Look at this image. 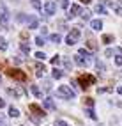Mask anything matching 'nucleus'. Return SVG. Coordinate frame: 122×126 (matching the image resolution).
I'll list each match as a JSON object with an SVG mask.
<instances>
[{
    "label": "nucleus",
    "mask_w": 122,
    "mask_h": 126,
    "mask_svg": "<svg viewBox=\"0 0 122 126\" xmlns=\"http://www.w3.org/2000/svg\"><path fill=\"white\" fill-rule=\"evenodd\" d=\"M9 18H11L9 11L5 9V5H2V7H0V27H2V29L9 27Z\"/></svg>",
    "instance_id": "obj_3"
},
{
    "label": "nucleus",
    "mask_w": 122,
    "mask_h": 126,
    "mask_svg": "<svg viewBox=\"0 0 122 126\" xmlns=\"http://www.w3.org/2000/svg\"><path fill=\"white\" fill-rule=\"evenodd\" d=\"M104 55H106V57H111V55H113V50H111V48H108L106 52H104Z\"/></svg>",
    "instance_id": "obj_39"
},
{
    "label": "nucleus",
    "mask_w": 122,
    "mask_h": 126,
    "mask_svg": "<svg viewBox=\"0 0 122 126\" xmlns=\"http://www.w3.org/2000/svg\"><path fill=\"white\" fill-rule=\"evenodd\" d=\"M0 124H2V123H0Z\"/></svg>",
    "instance_id": "obj_47"
},
{
    "label": "nucleus",
    "mask_w": 122,
    "mask_h": 126,
    "mask_svg": "<svg viewBox=\"0 0 122 126\" xmlns=\"http://www.w3.org/2000/svg\"><path fill=\"white\" fill-rule=\"evenodd\" d=\"M60 5L64 7V9H69V7H71L69 5V0H60Z\"/></svg>",
    "instance_id": "obj_33"
},
{
    "label": "nucleus",
    "mask_w": 122,
    "mask_h": 126,
    "mask_svg": "<svg viewBox=\"0 0 122 126\" xmlns=\"http://www.w3.org/2000/svg\"><path fill=\"white\" fill-rule=\"evenodd\" d=\"M78 82H80V85L83 89H87V87H90V85L96 83V77H92V75H81L78 78Z\"/></svg>",
    "instance_id": "obj_2"
},
{
    "label": "nucleus",
    "mask_w": 122,
    "mask_h": 126,
    "mask_svg": "<svg viewBox=\"0 0 122 126\" xmlns=\"http://www.w3.org/2000/svg\"><path fill=\"white\" fill-rule=\"evenodd\" d=\"M74 62H76L78 66H87V64H88V59H87V57L83 59V55L76 53V55H74Z\"/></svg>",
    "instance_id": "obj_9"
},
{
    "label": "nucleus",
    "mask_w": 122,
    "mask_h": 126,
    "mask_svg": "<svg viewBox=\"0 0 122 126\" xmlns=\"http://www.w3.org/2000/svg\"><path fill=\"white\" fill-rule=\"evenodd\" d=\"M32 5H34L36 9H41V2L39 0H32Z\"/></svg>",
    "instance_id": "obj_37"
},
{
    "label": "nucleus",
    "mask_w": 122,
    "mask_h": 126,
    "mask_svg": "<svg viewBox=\"0 0 122 126\" xmlns=\"http://www.w3.org/2000/svg\"><path fill=\"white\" fill-rule=\"evenodd\" d=\"M30 89H32V92H34L37 98H43V92H41V89H39L37 85H30Z\"/></svg>",
    "instance_id": "obj_15"
},
{
    "label": "nucleus",
    "mask_w": 122,
    "mask_h": 126,
    "mask_svg": "<svg viewBox=\"0 0 122 126\" xmlns=\"http://www.w3.org/2000/svg\"><path fill=\"white\" fill-rule=\"evenodd\" d=\"M7 75H9L11 78L18 80V82H25V80H27V75L23 73L21 69H9V71H7Z\"/></svg>",
    "instance_id": "obj_4"
},
{
    "label": "nucleus",
    "mask_w": 122,
    "mask_h": 126,
    "mask_svg": "<svg viewBox=\"0 0 122 126\" xmlns=\"http://www.w3.org/2000/svg\"><path fill=\"white\" fill-rule=\"evenodd\" d=\"M43 105H44V108H48V110H57V107H55V103H53V99H50V98L43 99Z\"/></svg>",
    "instance_id": "obj_11"
},
{
    "label": "nucleus",
    "mask_w": 122,
    "mask_h": 126,
    "mask_svg": "<svg viewBox=\"0 0 122 126\" xmlns=\"http://www.w3.org/2000/svg\"><path fill=\"white\" fill-rule=\"evenodd\" d=\"M96 13H97V14H106V9H104V4H97V5H96Z\"/></svg>",
    "instance_id": "obj_14"
},
{
    "label": "nucleus",
    "mask_w": 122,
    "mask_h": 126,
    "mask_svg": "<svg viewBox=\"0 0 122 126\" xmlns=\"http://www.w3.org/2000/svg\"><path fill=\"white\" fill-rule=\"evenodd\" d=\"M81 20H90V13H88V11H81Z\"/></svg>",
    "instance_id": "obj_29"
},
{
    "label": "nucleus",
    "mask_w": 122,
    "mask_h": 126,
    "mask_svg": "<svg viewBox=\"0 0 122 126\" xmlns=\"http://www.w3.org/2000/svg\"><path fill=\"white\" fill-rule=\"evenodd\" d=\"M41 34H43V37H44V36H48V29H46V27H43V29H41Z\"/></svg>",
    "instance_id": "obj_40"
},
{
    "label": "nucleus",
    "mask_w": 122,
    "mask_h": 126,
    "mask_svg": "<svg viewBox=\"0 0 122 126\" xmlns=\"http://www.w3.org/2000/svg\"><path fill=\"white\" fill-rule=\"evenodd\" d=\"M69 34H71L73 37H76V39H78V37H80V29H78V27H74V29H71V32H69Z\"/></svg>",
    "instance_id": "obj_22"
},
{
    "label": "nucleus",
    "mask_w": 122,
    "mask_h": 126,
    "mask_svg": "<svg viewBox=\"0 0 122 126\" xmlns=\"http://www.w3.org/2000/svg\"><path fill=\"white\" fill-rule=\"evenodd\" d=\"M59 62H60V57H59V55H55V57H51V64H53V66H57Z\"/></svg>",
    "instance_id": "obj_35"
},
{
    "label": "nucleus",
    "mask_w": 122,
    "mask_h": 126,
    "mask_svg": "<svg viewBox=\"0 0 122 126\" xmlns=\"http://www.w3.org/2000/svg\"><path fill=\"white\" fill-rule=\"evenodd\" d=\"M9 115L11 117H20V110L14 108V107H9Z\"/></svg>",
    "instance_id": "obj_17"
},
{
    "label": "nucleus",
    "mask_w": 122,
    "mask_h": 126,
    "mask_svg": "<svg viewBox=\"0 0 122 126\" xmlns=\"http://www.w3.org/2000/svg\"><path fill=\"white\" fill-rule=\"evenodd\" d=\"M78 14H81V7L78 4H71V7L67 9V18H74Z\"/></svg>",
    "instance_id": "obj_6"
},
{
    "label": "nucleus",
    "mask_w": 122,
    "mask_h": 126,
    "mask_svg": "<svg viewBox=\"0 0 122 126\" xmlns=\"http://www.w3.org/2000/svg\"><path fill=\"white\" fill-rule=\"evenodd\" d=\"M21 37H23V39H27V37H28V32H27V30H23V32H21Z\"/></svg>",
    "instance_id": "obj_42"
},
{
    "label": "nucleus",
    "mask_w": 122,
    "mask_h": 126,
    "mask_svg": "<svg viewBox=\"0 0 122 126\" xmlns=\"http://www.w3.org/2000/svg\"><path fill=\"white\" fill-rule=\"evenodd\" d=\"M115 52H117L119 55H122V48H117V50H115Z\"/></svg>",
    "instance_id": "obj_44"
},
{
    "label": "nucleus",
    "mask_w": 122,
    "mask_h": 126,
    "mask_svg": "<svg viewBox=\"0 0 122 126\" xmlns=\"http://www.w3.org/2000/svg\"><path fill=\"white\" fill-rule=\"evenodd\" d=\"M57 96H60L64 99H71V98H74V92H73L71 87H67V85H60L57 89Z\"/></svg>",
    "instance_id": "obj_1"
},
{
    "label": "nucleus",
    "mask_w": 122,
    "mask_h": 126,
    "mask_svg": "<svg viewBox=\"0 0 122 126\" xmlns=\"http://www.w3.org/2000/svg\"><path fill=\"white\" fill-rule=\"evenodd\" d=\"M117 92H119V94H122V87H119V89H117Z\"/></svg>",
    "instance_id": "obj_46"
},
{
    "label": "nucleus",
    "mask_w": 122,
    "mask_h": 126,
    "mask_svg": "<svg viewBox=\"0 0 122 126\" xmlns=\"http://www.w3.org/2000/svg\"><path fill=\"white\" fill-rule=\"evenodd\" d=\"M4 107H5V101H4L2 98H0V108H4Z\"/></svg>",
    "instance_id": "obj_43"
},
{
    "label": "nucleus",
    "mask_w": 122,
    "mask_h": 126,
    "mask_svg": "<svg viewBox=\"0 0 122 126\" xmlns=\"http://www.w3.org/2000/svg\"><path fill=\"white\" fill-rule=\"evenodd\" d=\"M76 41H78L76 37H73V36L69 34V36H67V39H66V43H67L69 46H73V45H76Z\"/></svg>",
    "instance_id": "obj_19"
},
{
    "label": "nucleus",
    "mask_w": 122,
    "mask_h": 126,
    "mask_svg": "<svg viewBox=\"0 0 122 126\" xmlns=\"http://www.w3.org/2000/svg\"><path fill=\"white\" fill-rule=\"evenodd\" d=\"M7 50V41L4 37H0V52H5Z\"/></svg>",
    "instance_id": "obj_20"
},
{
    "label": "nucleus",
    "mask_w": 122,
    "mask_h": 126,
    "mask_svg": "<svg viewBox=\"0 0 122 126\" xmlns=\"http://www.w3.org/2000/svg\"><path fill=\"white\" fill-rule=\"evenodd\" d=\"M37 25H39V23H37L36 18H30V20H28V29H37Z\"/></svg>",
    "instance_id": "obj_18"
},
{
    "label": "nucleus",
    "mask_w": 122,
    "mask_h": 126,
    "mask_svg": "<svg viewBox=\"0 0 122 126\" xmlns=\"http://www.w3.org/2000/svg\"><path fill=\"white\" fill-rule=\"evenodd\" d=\"M96 48H97L96 41H94V39H88V41H87V50H90V52H96Z\"/></svg>",
    "instance_id": "obj_13"
},
{
    "label": "nucleus",
    "mask_w": 122,
    "mask_h": 126,
    "mask_svg": "<svg viewBox=\"0 0 122 126\" xmlns=\"http://www.w3.org/2000/svg\"><path fill=\"white\" fill-rule=\"evenodd\" d=\"M9 94H12L14 98H21L23 94H25V89H21V87H16V89H9Z\"/></svg>",
    "instance_id": "obj_10"
},
{
    "label": "nucleus",
    "mask_w": 122,
    "mask_h": 126,
    "mask_svg": "<svg viewBox=\"0 0 122 126\" xmlns=\"http://www.w3.org/2000/svg\"><path fill=\"white\" fill-rule=\"evenodd\" d=\"M81 4H90V0H80Z\"/></svg>",
    "instance_id": "obj_45"
},
{
    "label": "nucleus",
    "mask_w": 122,
    "mask_h": 126,
    "mask_svg": "<svg viewBox=\"0 0 122 126\" xmlns=\"http://www.w3.org/2000/svg\"><path fill=\"white\" fill-rule=\"evenodd\" d=\"M85 105H87L88 108H92V107H94V99H92V98H85Z\"/></svg>",
    "instance_id": "obj_30"
},
{
    "label": "nucleus",
    "mask_w": 122,
    "mask_h": 126,
    "mask_svg": "<svg viewBox=\"0 0 122 126\" xmlns=\"http://www.w3.org/2000/svg\"><path fill=\"white\" fill-rule=\"evenodd\" d=\"M85 114H87L88 117H90V119H94V121L97 119V115L94 114V110H92V108H87V110H85Z\"/></svg>",
    "instance_id": "obj_21"
},
{
    "label": "nucleus",
    "mask_w": 122,
    "mask_h": 126,
    "mask_svg": "<svg viewBox=\"0 0 122 126\" xmlns=\"http://www.w3.org/2000/svg\"><path fill=\"white\" fill-rule=\"evenodd\" d=\"M64 66H66V69H71L73 68V64H71L69 59H64Z\"/></svg>",
    "instance_id": "obj_34"
},
{
    "label": "nucleus",
    "mask_w": 122,
    "mask_h": 126,
    "mask_svg": "<svg viewBox=\"0 0 122 126\" xmlns=\"http://www.w3.org/2000/svg\"><path fill=\"white\" fill-rule=\"evenodd\" d=\"M111 91H113V87H99V89H97L99 94H103V92H111Z\"/></svg>",
    "instance_id": "obj_27"
},
{
    "label": "nucleus",
    "mask_w": 122,
    "mask_h": 126,
    "mask_svg": "<svg viewBox=\"0 0 122 126\" xmlns=\"http://www.w3.org/2000/svg\"><path fill=\"white\" fill-rule=\"evenodd\" d=\"M55 11H57V4H55V0H48V2L44 4V13H46L48 16H51V14H55Z\"/></svg>",
    "instance_id": "obj_5"
},
{
    "label": "nucleus",
    "mask_w": 122,
    "mask_h": 126,
    "mask_svg": "<svg viewBox=\"0 0 122 126\" xmlns=\"http://www.w3.org/2000/svg\"><path fill=\"white\" fill-rule=\"evenodd\" d=\"M57 126H67L66 121H57Z\"/></svg>",
    "instance_id": "obj_41"
},
{
    "label": "nucleus",
    "mask_w": 122,
    "mask_h": 126,
    "mask_svg": "<svg viewBox=\"0 0 122 126\" xmlns=\"http://www.w3.org/2000/svg\"><path fill=\"white\" fill-rule=\"evenodd\" d=\"M36 45H37V46H43V45H44V37H43V36H37V37H36Z\"/></svg>",
    "instance_id": "obj_28"
},
{
    "label": "nucleus",
    "mask_w": 122,
    "mask_h": 126,
    "mask_svg": "<svg viewBox=\"0 0 122 126\" xmlns=\"http://www.w3.org/2000/svg\"><path fill=\"white\" fill-rule=\"evenodd\" d=\"M50 41H51V43H60V34H51Z\"/></svg>",
    "instance_id": "obj_23"
},
{
    "label": "nucleus",
    "mask_w": 122,
    "mask_h": 126,
    "mask_svg": "<svg viewBox=\"0 0 122 126\" xmlns=\"http://www.w3.org/2000/svg\"><path fill=\"white\" fill-rule=\"evenodd\" d=\"M36 59H39V61H44V59H46V55H44L43 52H37V53H36Z\"/></svg>",
    "instance_id": "obj_36"
},
{
    "label": "nucleus",
    "mask_w": 122,
    "mask_h": 126,
    "mask_svg": "<svg viewBox=\"0 0 122 126\" xmlns=\"http://www.w3.org/2000/svg\"><path fill=\"white\" fill-rule=\"evenodd\" d=\"M28 110L30 112H34V114H37V115H46V112H44V108L43 107H39V105H36V103H32V105H28Z\"/></svg>",
    "instance_id": "obj_8"
},
{
    "label": "nucleus",
    "mask_w": 122,
    "mask_h": 126,
    "mask_svg": "<svg viewBox=\"0 0 122 126\" xmlns=\"http://www.w3.org/2000/svg\"><path fill=\"white\" fill-rule=\"evenodd\" d=\"M113 9H115V13H117L119 16H122V5H120V4H113Z\"/></svg>",
    "instance_id": "obj_26"
},
{
    "label": "nucleus",
    "mask_w": 122,
    "mask_h": 126,
    "mask_svg": "<svg viewBox=\"0 0 122 126\" xmlns=\"http://www.w3.org/2000/svg\"><path fill=\"white\" fill-rule=\"evenodd\" d=\"M51 75H53V78H62V75H64V73H62V71H60V69H57V68H55V69H53V73H51Z\"/></svg>",
    "instance_id": "obj_25"
},
{
    "label": "nucleus",
    "mask_w": 122,
    "mask_h": 126,
    "mask_svg": "<svg viewBox=\"0 0 122 126\" xmlns=\"http://www.w3.org/2000/svg\"><path fill=\"white\" fill-rule=\"evenodd\" d=\"M111 41H113V36H110V34H104V36H103V43H106V45H110Z\"/></svg>",
    "instance_id": "obj_24"
},
{
    "label": "nucleus",
    "mask_w": 122,
    "mask_h": 126,
    "mask_svg": "<svg viewBox=\"0 0 122 126\" xmlns=\"http://www.w3.org/2000/svg\"><path fill=\"white\" fill-rule=\"evenodd\" d=\"M115 64H117V66H122V55H119V57L115 59Z\"/></svg>",
    "instance_id": "obj_38"
},
{
    "label": "nucleus",
    "mask_w": 122,
    "mask_h": 126,
    "mask_svg": "<svg viewBox=\"0 0 122 126\" xmlns=\"http://www.w3.org/2000/svg\"><path fill=\"white\" fill-rule=\"evenodd\" d=\"M88 52H90V50H87V48H81L78 53H80V55H85V57H90V53H88Z\"/></svg>",
    "instance_id": "obj_31"
},
{
    "label": "nucleus",
    "mask_w": 122,
    "mask_h": 126,
    "mask_svg": "<svg viewBox=\"0 0 122 126\" xmlns=\"http://www.w3.org/2000/svg\"><path fill=\"white\" fill-rule=\"evenodd\" d=\"M34 69H36V77L43 78V77H44V73H46V66H44V64H41V62H36V64H34Z\"/></svg>",
    "instance_id": "obj_7"
},
{
    "label": "nucleus",
    "mask_w": 122,
    "mask_h": 126,
    "mask_svg": "<svg viewBox=\"0 0 122 126\" xmlns=\"http://www.w3.org/2000/svg\"><path fill=\"white\" fill-rule=\"evenodd\" d=\"M96 68H97V71H99V73H103V71H104V64H101L99 61H97V62H96Z\"/></svg>",
    "instance_id": "obj_32"
},
{
    "label": "nucleus",
    "mask_w": 122,
    "mask_h": 126,
    "mask_svg": "<svg viewBox=\"0 0 122 126\" xmlns=\"http://www.w3.org/2000/svg\"><path fill=\"white\" fill-rule=\"evenodd\" d=\"M20 48H21V52L25 53V55H28V53H30V46H28L27 43H20Z\"/></svg>",
    "instance_id": "obj_16"
},
{
    "label": "nucleus",
    "mask_w": 122,
    "mask_h": 126,
    "mask_svg": "<svg viewBox=\"0 0 122 126\" xmlns=\"http://www.w3.org/2000/svg\"><path fill=\"white\" fill-rule=\"evenodd\" d=\"M90 27H92L94 30H101V29H103V21H101V20H92V21H90Z\"/></svg>",
    "instance_id": "obj_12"
}]
</instances>
